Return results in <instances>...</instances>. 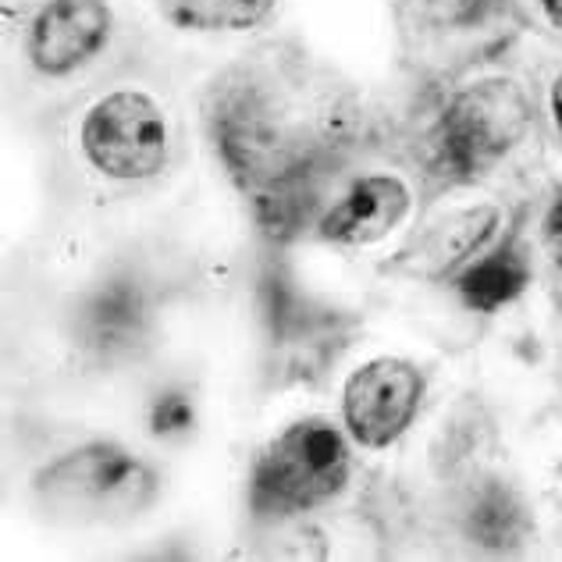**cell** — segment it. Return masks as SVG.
Listing matches in <instances>:
<instances>
[{
  "instance_id": "6da1fadb",
  "label": "cell",
  "mask_w": 562,
  "mask_h": 562,
  "mask_svg": "<svg viewBox=\"0 0 562 562\" xmlns=\"http://www.w3.org/2000/svg\"><path fill=\"white\" fill-rule=\"evenodd\" d=\"M33 495L61 524H122L157 498V473L117 441H86L36 473Z\"/></svg>"
},
{
  "instance_id": "7a4b0ae2",
  "label": "cell",
  "mask_w": 562,
  "mask_h": 562,
  "mask_svg": "<svg viewBox=\"0 0 562 562\" xmlns=\"http://www.w3.org/2000/svg\"><path fill=\"white\" fill-rule=\"evenodd\" d=\"M349 441L335 424L306 417L268 441L249 470V509L260 520H289L342 495L349 484Z\"/></svg>"
},
{
  "instance_id": "3957f363",
  "label": "cell",
  "mask_w": 562,
  "mask_h": 562,
  "mask_svg": "<svg viewBox=\"0 0 562 562\" xmlns=\"http://www.w3.org/2000/svg\"><path fill=\"white\" fill-rule=\"evenodd\" d=\"M530 97L516 79H481L449 100L438 125V165L452 179H473L502 160L530 128Z\"/></svg>"
},
{
  "instance_id": "277c9868",
  "label": "cell",
  "mask_w": 562,
  "mask_h": 562,
  "mask_svg": "<svg viewBox=\"0 0 562 562\" xmlns=\"http://www.w3.org/2000/svg\"><path fill=\"white\" fill-rule=\"evenodd\" d=\"M79 146L103 179L146 182L168 168L171 128L150 93L114 90L86 111Z\"/></svg>"
},
{
  "instance_id": "5b68a950",
  "label": "cell",
  "mask_w": 562,
  "mask_h": 562,
  "mask_svg": "<svg viewBox=\"0 0 562 562\" xmlns=\"http://www.w3.org/2000/svg\"><path fill=\"white\" fill-rule=\"evenodd\" d=\"M427 381L420 367L403 357H378L349 374L342 389V420L357 446L392 449L417 420Z\"/></svg>"
},
{
  "instance_id": "8992f818",
  "label": "cell",
  "mask_w": 562,
  "mask_h": 562,
  "mask_svg": "<svg viewBox=\"0 0 562 562\" xmlns=\"http://www.w3.org/2000/svg\"><path fill=\"white\" fill-rule=\"evenodd\" d=\"M114 11L108 0H47L29 25L25 54L40 76L65 79L111 43Z\"/></svg>"
},
{
  "instance_id": "52a82bcc",
  "label": "cell",
  "mask_w": 562,
  "mask_h": 562,
  "mask_svg": "<svg viewBox=\"0 0 562 562\" xmlns=\"http://www.w3.org/2000/svg\"><path fill=\"white\" fill-rule=\"evenodd\" d=\"M409 206L413 192L398 175H363L321 217L317 235L335 246H374L403 225Z\"/></svg>"
},
{
  "instance_id": "ba28073f",
  "label": "cell",
  "mask_w": 562,
  "mask_h": 562,
  "mask_svg": "<svg viewBox=\"0 0 562 562\" xmlns=\"http://www.w3.org/2000/svg\"><path fill=\"white\" fill-rule=\"evenodd\" d=\"M498 206H463V211H452L449 217L435 221L420 239H417V271L441 278L452 268H460L470 257H477L487 246V239L498 228Z\"/></svg>"
},
{
  "instance_id": "9c48e42d",
  "label": "cell",
  "mask_w": 562,
  "mask_h": 562,
  "mask_svg": "<svg viewBox=\"0 0 562 562\" xmlns=\"http://www.w3.org/2000/svg\"><path fill=\"white\" fill-rule=\"evenodd\" d=\"M530 285V263L516 246H502L495 254L473 260L460 274L456 289L460 300L477 310V314H495V310L516 303Z\"/></svg>"
},
{
  "instance_id": "30bf717a",
  "label": "cell",
  "mask_w": 562,
  "mask_h": 562,
  "mask_svg": "<svg viewBox=\"0 0 562 562\" xmlns=\"http://www.w3.org/2000/svg\"><path fill=\"white\" fill-rule=\"evenodd\" d=\"M165 19L189 33H246L271 19L278 0H157Z\"/></svg>"
},
{
  "instance_id": "8fae6325",
  "label": "cell",
  "mask_w": 562,
  "mask_h": 562,
  "mask_svg": "<svg viewBox=\"0 0 562 562\" xmlns=\"http://www.w3.org/2000/svg\"><path fill=\"white\" fill-rule=\"evenodd\" d=\"M467 527H470V538L477 541L481 549L509 552L516 544H524L527 538V509L509 487L487 484L484 492L473 498Z\"/></svg>"
},
{
  "instance_id": "7c38bea8",
  "label": "cell",
  "mask_w": 562,
  "mask_h": 562,
  "mask_svg": "<svg viewBox=\"0 0 562 562\" xmlns=\"http://www.w3.org/2000/svg\"><path fill=\"white\" fill-rule=\"evenodd\" d=\"M146 321L143 292L132 289L128 281H108L86 306V331L100 346H125V338L139 335Z\"/></svg>"
},
{
  "instance_id": "4fadbf2b",
  "label": "cell",
  "mask_w": 562,
  "mask_h": 562,
  "mask_svg": "<svg viewBox=\"0 0 562 562\" xmlns=\"http://www.w3.org/2000/svg\"><path fill=\"white\" fill-rule=\"evenodd\" d=\"M196 427V406L186 392H160L150 406V431L157 438H182Z\"/></svg>"
},
{
  "instance_id": "5bb4252c",
  "label": "cell",
  "mask_w": 562,
  "mask_h": 562,
  "mask_svg": "<svg viewBox=\"0 0 562 562\" xmlns=\"http://www.w3.org/2000/svg\"><path fill=\"white\" fill-rule=\"evenodd\" d=\"M544 243L552 246V254L562 263V192H555L549 214H544Z\"/></svg>"
},
{
  "instance_id": "9a60e30c",
  "label": "cell",
  "mask_w": 562,
  "mask_h": 562,
  "mask_svg": "<svg viewBox=\"0 0 562 562\" xmlns=\"http://www.w3.org/2000/svg\"><path fill=\"white\" fill-rule=\"evenodd\" d=\"M552 117H555V132L562 143V76H555V82H552Z\"/></svg>"
},
{
  "instance_id": "2e32d148",
  "label": "cell",
  "mask_w": 562,
  "mask_h": 562,
  "mask_svg": "<svg viewBox=\"0 0 562 562\" xmlns=\"http://www.w3.org/2000/svg\"><path fill=\"white\" fill-rule=\"evenodd\" d=\"M538 4H541L544 14H549V22L562 33V0H538Z\"/></svg>"
}]
</instances>
